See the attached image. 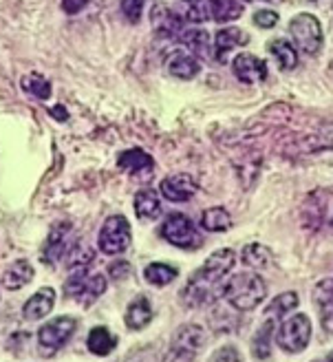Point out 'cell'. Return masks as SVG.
Wrapping results in <instances>:
<instances>
[{
	"mask_svg": "<svg viewBox=\"0 0 333 362\" xmlns=\"http://www.w3.org/2000/svg\"><path fill=\"white\" fill-rule=\"evenodd\" d=\"M240 261L252 269H267L274 263V255L263 243H247L243 252H240Z\"/></svg>",
	"mask_w": 333,
	"mask_h": 362,
	"instance_id": "7402d4cb",
	"label": "cell"
},
{
	"mask_svg": "<svg viewBox=\"0 0 333 362\" xmlns=\"http://www.w3.org/2000/svg\"><path fill=\"white\" fill-rule=\"evenodd\" d=\"M23 88L29 95L38 98V100H49L51 98V82L42 76V74H27L23 78Z\"/></svg>",
	"mask_w": 333,
	"mask_h": 362,
	"instance_id": "1f68e13d",
	"label": "cell"
},
{
	"mask_svg": "<svg viewBox=\"0 0 333 362\" xmlns=\"http://www.w3.org/2000/svg\"><path fill=\"white\" fill-rule=\"evenodd\" d=\"M208 11L210 21H216L218 25L232 23L243 16V3L240 0H208Z\"/></svg>",
	"mask_w": 333,
	"mask_h": 362,
	"instance_id": "44dd1931",
	"label": "cell"
},
{
	"mask_svg": "<svg viewBox=\"0 0 333 362\" xmlns=\"http://www.w3.org/2000/svg\"><path fill=\"white\" fill-rule=\"evenodd\" d=\"M153 23H155L157 31L168 33V35H179L183 31V21L177 13H173L170 9H165V7H157L153 11Z\"/></svg>",
	"mask_w": 333,
	"mask_h": 362,
	"instance_id": "f546056e",
	"label": "cell"
},
{
	"mask_svg": "<svg viewBox=\"0 0 333 362\" xmlns=\"http://www.w3.org/2000/svg\"><path fill=\"white\" fill-rule=\"evenodd\" d=\"M223 296L236 312H252L267 296V283L256 272H240L223 285Z\"/></svg>",
	"mask_w": 333,
	"mask_h": 362,
	"instance_id": "7a4b0ae2",
	"label": "cell"
},
{
	"mask_svg": "<svg viewBox=\"0 0 333 362\" xmlns=\"http://www.w3.org/2000/svg\"><path fill=\"white\" fill-rule=\"evenodd\" d=\"M117 164L122 170H126L128 175H148L153 170V157L144 153L141 148H131V151H124L117 159Z\"/></svg>",
	"mask_w": 333,
	"mask_h": 362,
	"instance_id": "e0dca14e",
	"label": "cell"
},
{
	"mask_svg": "<svg viewBox=\"0 0 333 362\" xmlns=\"http://www.w3.org/2000/svg\"><path fill=\"white\" fill-rule=\"evenodd\" d=\"M69 232H71V223L62 221V223H55L47 237L45 250H42V261H47L49 265L58 263L62 259V255L69 250Z\"/></svg>",
	"mask_w": 333,
	"mask_h": 362,
	"instance_id": "4fadbf2b",
	"label": "cell"
},
{
	"mask_svg": "<svg viewBox=\"0 0 333 362\" xmlns=\"http://www.w3.org/2000/svg\"><path fill=\"white\" fill-rule=\"evenodd\" d=\"M254 25L263 27V29H271L279 25V13L271 11V9H261L254 13Z\"/></svg>",
	"mask_w": 333,
	"mask_h": 362,
	"instance_id": "e575fe53",
	"label": "cell"
},
{
	"mask_svg": "<svg viewBox=\"0 0 333 362\" xmlns=\"http://www.w3.org/2000/svg\"><path fill=\"white\" fill-rule=\"evenodd\" d=\"M161 199L155 190H139L135 194V214L141 221H155L161 216Z\"/></svg>",
	"mask_w": 333,
	"mask_h": 362,
	"instance_id": "ac0fdd59",
	"label": "cell"
},
{
	"mask_svg": "<svg viewBox=\"0 0 333 362\" xmlns=\"http://www.w3.org/2000/svg\"><path fill=\"white\" fill-rule=\"evenodd\" d=\"M131 272H133V267H131V263H128V261H115V263L108 265V274L113 276L115 281L128 279V276H131Z\"/></svg>",
	"mask_w": 333,
	"mask_h": 362,
	"instance_id": "8d00e7d4",
	"label": "cell"
},
{
	"mask_svg": "<svg viewBox=\"0 0 333 362\" xmlns=\"http://www.w3.org/2000/svg\"><path fill=\"white\" fill-rule=\"evenodd\" d=\"M31 279H33V265L29 261H16L3 274V285L11 289V292H16V289L31 283Z\"/></svg>",
	"mask_w": 333,
	"mask_h": 362,
	"instance_id": "603a6c76",
	"label": "cell"
},
{
	"mask_svg": "<svg viewBox=\"0 0 333 362\" xmlns=\"http://www.w3.org/2000/svg\"><path fill=\"white\" fill-rule=\"evenodd\" d=\"M300 298L296 292H285L281 296H276L269 305H267V310H265V316L267 318H274V320H279L287 314H291L296 307H298Z\"/></svg>",
	"mask_w": 333,
	"mask_h": 362,
	"instance_id": "f1b7e54d",
	"label": "cell"
},
{
	"mask_svg": "<svg viewBox=\"0 0 333 362\" xmlns=\"http://www.w3.org/2000/svg\"><path fill=\"white\" fill-rule=\"evenodd\" d=\"M329 362H333V356H331V360H329Z\"/></svg>",
	"mask_w": 333,
	"mask_h": 362,
	"instance_id": "b9f144b4",
	"label": "cell"
},
{
	"mask_svg": "<svg viewBox=\"0 0 333 362\" xmlns=\"http://www.w3.org/2000/svg\"><path fill=\"white\" fill-rule=\"evenodd\" d=\"M86 5H88V0H62V9H64V13H69V16L80 13Z\"/></svg>",
	"mask_w": 333,
	"mask_h": 362,
	"instance_id": "74e56055",
	"label": "cell"
},
{
	"mask_svg": "<svg viewBox=\"0 0 333 362\" xmlns=\"http://www.w3.org/2000/svg\"><path fill=\"white\" fill-rule=\"evenodd\" d=\"M133 243V232H131V223L124 214H110L104 221L102 230H100V239L98 245L104 255H122Z\"/></svg>",
	"mask_w": 333,
	"mask_h": 362,
	"instance_id": "5b68a950",
	"label": "cell"
},
{
	"mask_svg": "<svg viewBox=\"0 0 333 362\" xmlns=\"http://www.w3.org/2000/svg\"><path fill=\"white\" fill-rule=\"evenodd\" d=\"M203 345H206L203 327L194 322L181 325L170 340V349L165 354L163 362H194Z\"/></svg>",
	"mask_w": 333,
	"mask_h": 362,
	"instance_id": "3957f363",
	"label": "cell"
},
{
	"mask_svg": "<svg viewBox=\"0 0 333 362\" xmlns=\"http://www.w3.org/2000/svg\"><path fill=\"white\" fill-rule=\"evenodd\" d=\"M236 263V252L234 250H216L214 255L208 257L201 269H197L181 289V298L188 307H203L214 303L221 294H223V279L230 274V269Z\"/></svg>",
	"mask_w": 333,
	"mask_h": 362,
	"instance_id": "6da1fadb",
	"label": "cell"
},
{
	"mask_svg": "<svg viewBox=\"0 0 333 362\" xmlns=\"http://www.w3.org/2000/svg\"><path fill=\"white\" fill-rule=\"evenodd\" d=\"M247 3H254V0H247ZM265 3H269V0H265Z\"/></svg>",
	"mask_w": 333,
	"mask_h": 362,
	"instance_id": "60d3db41",
	"label": "cell"
},
{
	"mask_svg": "<svg viewBox=\"0 0 333 362\" xmlns=\"http://www.w3.org/2000/svg\"><path fill=\"white\" fill-rule=\"evenodd\" d=\"M311 340V320L307 314H293L276 329V345L285 354H300Z\"/></svg>",
	"mask_w": 333,
	"mask_h": 362,
	"instance_id": "277c9868",
	"label": "cell"
},
{
	"mask_svg": "<svg viewBox=\"0 0 333 362\" xmlns=\"http://www.w3.org/2000/svg\"><path fill=\"white\" fill-rule=\"evenodd\" d=\"M122 11L131 23H139L144 13V0H122Z\"/></svg>",
	"mask_w": 333,
	"mask_h": 362,
	"instance_id": "836d02e7",
	"label": "cell"
},
{
	"mask_svg": "<svg viewBox=\"0 0 333 362\" xmlns=\"http://www.w3.org/2000/svg\"><path fill=\"white\" fill-rule=\"evenodd\" d=\"M124 320H126L128 327L135 329V332L144 329L146 325L153 320V305H151V300H148L146 296H137L131 305H128Z\"/></svg>",
	"mask_w": 333,
	"mask_h": 362,
	"instance_id": "d6986e66",
	"label": "cell"
},
{
	"mask_svg": "<svg viewBox=\"0 0 333 362\" xmlns=\"http://www.w3.org/2000/svg\"><path fill=\"white\" fill-rule=\"evenodd\" d=\"M90 261H93V250H90L86 243H73L69 245V255H66V267L76 269V267H86Z\"/></svg>",
	"mask_w": 333,
	"mask_h": 362,
	"instance_id": "d6a6232c",
	"label": "cell"
},
{
	"mask_svg": "<svg viewBox=\"0 0 333 362\" xmlns=\"http://www.w3.org/2000/svg\"><path fill=\"white\" fill-rule=\"evenodd\" d=\"M131 362H153V356H151V358H148L146 354H139V356H135V358H133Z\"/></svg>",
	"mask_w": 333,
	"mask_h": 362,
	"instance_id": "ab89813d",
	"label": "cell"
},
{
	"mask_svg": "<svg viewBox=\"0 0 333 362\" xmlns=\"http://www.w3.org/2000/svg\"><path fill=\"white\" fill-rule=\"evenodd\" d=\"M53 305H55V292H53V287H42L38 289L23 307V316L27 320H40L45 318L51 310H53Z\"/></svg>",
	"mask_w": 333,
	"mask_h": 362,
	"instance_id": "2e32d148",
	"label": "cell"
},
{
	"mask_svg": "<svg viewBox=\"0 0 333 362\" xmlns=\"http://www.w3.org/2000/svg\"><path fill=\"white\" fill-rule=\"evenodd\" d=\"M76 325H78L76 318L62 316V318H55V320L47 322L45 327H40L38 329L40 354L42 356H53L73 336V332H76Z\"/></svg>",
	"mask_w": 333,
	"mask_h": 362,
	"instance_id": "9c48e42d",
	"label": "cell"
},
{
	"mask_svg": "<svg viewBox=\"0 0 333 362\" xmlns=\"http://www.w3.org/2000/svg\"><path fill=\"white\" fill-rule=\"evenodd\" d=\"M210 362H245V360H243V356H240V351H238L236 347L228 345V347H221V349L212 356Z\"/></svg>",
	"mask_w": 333,
	"mask_h": 362,
	"instance_id": "d590c367",
	"label": "cell"
},
{
	"mask_svg": "<svg viewBox=\"0 0 333 362\" xmlns=\"http://www.w3.org/2000/svg\"><path fill=\"white\" fill-rule=\"evenodd\" d=\"M179 269L168 265V263H151L146 269H144V276L151 285H157V287H163L168 285L177 279Z\"/></svg>",
	"mask_w": 333,
	"mask_h": 362,
	"instance_id": "4dcf8cb0",
	"label": "cell"
},
{
	"mask_svg": "<svg viewBox=\"0 0 333 362\" xmlns=\"http://www.w3.org/2000/svg\"><path fill=\"white\" fill-rule=\"evenodd\" d=\"M331 226H333V221H331Z\"/></svg>",
	"mask_w": 333,
	"mask_h": 362,
	"instance_id": "7bdbcfd3",
	"label": "cell"
},
{
	"mask_svg": "<svg viewBox=\"0 0 333 362\" xmlns=\"http://www.w3.org/2000/svg\"><path fill=\"white\" fill-rule=\"evenodd\" d=\"M165 69H168L170 76H175L179 80H192L201 71V64H199V60L192 51L175 49L168 56V60H165Z\"/></svg>",
	"mask_w": 333,
	"mask_h": 362,
	"instance_id": "7c38bea8",
	"label": "cell"
},
{
	"mask_svg": "<svg viewBox=\"0 0 333 362\" xmlns=\"http://www.w3.org/2000/svg\"><path fill=\"white\" fill-rule=\"evenodd\" d=\"M250 42V35L243 29H236V27H228V29H221L214 35V58L223 64L228 60V53L236 47H245Z\"/></svg>",
	"mask_w": 333,
	"mask_h": 362,
	"instance_id": "9a60e30c",
	"label": "cell"
},
{
	"mask_svg": "<svg viewBox=\"0 0 333 362\" xmlns=\"http://www.w3.org/2000/svg\"><path fill=\"white\" fill-rule=\"evenodd\" d=\"M51 115H53L55 119H66V117H69V113L64 111V108H51Z\"/></svg>",
	"mask_w": 333,
	"mask_h": 362,
	"instance_id": "f35d334b",
	"label": "cell"
},
{
	"mask_svg": "<svg viewBox=\"0 0 333 362\" xmlns=\"http://www.w3.org/2000/svg\"><path fill=\"white\" fill-rule=\"evenodd\" d=\"M269 51L283 71H293L296 66H298V51L291 47V42H287L283 38L274 40V42H269Z\"/></svg>",
	"mask_w": 333,
	"mask_h": 362,
	"instance_id": "4316f807",
	"label": "cell"
},
{
	"mask_svg": "<svg viewBox=\"0 0 333 362\" xmlns=\"http://www.w3.org/2000/svg\"><path fill=\"white\" fill-rule=\"evenodd\" d=\"M232 69H234V76L243 84H258L269 74L265 60L252 56V53H238L232 62Z\"/></svg>",
	"mask_w": 333,
	"mask_h": 362,
	"instance_id": "8fae6325",
	"label": "cell"
},
{
	"mask_svg": "<svg viewBox=\"0 0 333 362\" xmlns=\"http://www.w3.org/2000/svg\"><path fill=\"white\" fill-rule=\"evenodd\" d=\"M289 33H291L296 47H298L303 53H307V56H316V53H320L325 38H322L320 21L316 16L298 13L289 23Z\"/></svg>",
	"mask_w": 333,
	"mask_h": 362,
	"instance_id": "52a82bcc",
	"label": "cell"
},
{
	"mask_svg": "<svg viewBox=\"0 0 333 362\" xmlns=\"http://www.w3.org/2000/svg\"><path fill=\"white\" fill-rule=\"evenodd\" d=\"M117 345V336L110 334L108 327H93L86 338V347L95 356H108Z\"/></svg>",
	"mask_w": 333,
	"mask_h": 362,
	"instance_id": "cb8c5ba5",
	"label": "cell"
},
{
	"mask_svg": "<svg viewBox=\"0 0 333 362\" xmlns=\"http://www.w3.org/2000/svg\"><path fill=\"white\" fill-rule=\"evenodd\" d=\"M159 190L163 199H168V202L183 204V202H188V199H192V194L199 190V181L188 173H177L173 177H165L161 181Z\"/></svg>",
	"mask_w": 333,
	"mask_h": 362,
	"instance_id": "30bf717a",
	"label": "cell"
},
{
	"mask_svg": "<svg viewBox=\"0 0 333 362\" xmlns=\"http://www.w3.org/2000/svg\"><path fill=\"white\" fill-rule=\"evenodd\" d=\"M181 42L186 45L188 51L197 53V56H208L210 49H212V40H210V33H206L203 29H190V31H181Z\"/></svg>",
	"mask_w": 333,
	"mask_h": 362,
	"instance_id": "83f0119b",
	"label": "cell"
},
{
	"mask_svg": "<svg viewBox=\"0 0 333 362\" xmlns=\"http://www.w3.org/2000/svg\"><path fill=\"white\" fill-rule=\"evenodd\" d=\"M313 303L318 307L322 329L333 336V279H322L313 287Z\"/></svg>",
	"mask_w": 333,
	"mask_h": 362,
	"instance_id": "5bb4252c",
	"label": "cell"
},
{
	"mask_svg": "<svg viewBox=\"0 0 333 362\" xmlns=\"http://www.w3.org/2000/svg\"><path fill=\"white\" fill-rule=\"evenodd\" d=\"M161 237L170 245L181 247V250H197L203 245L199 230L183 212L168 214V219L161 223Z\"/></svg>",
	"mask_w": 333,
	"mask_h": 362,
	"instance_id": "8992f818",
	"label": "cell"
},
{
	"mask_svg": "<svg viewBox=\"0 0 333 362\" xmlns=\"http://www.w3.org/2000/svg\"><path fill=\"white\" fill-rule=\"evenodd\" d=\"M201 228L208 232H228L232 228V216L226 208L214 206L201 214Z\"/></svg>",
	"mask_w": 333,
	"mask_h": 362,
	"instance_id": "d4e9b609",
	"label": "cell"
},
{
	"mask_svg": "<svg viewBox=\"0 0 333 362\" xmlns=\"http://www.w3.org/2000/svg\"><path fill=\"white\" fill-rule=\"evenodd\" d=\"M274 329H276V320L274 318H267L261 329L256 332L254 336V342H252V354L254 358L258 360H267L269 354H271V336H274Z\"/></svg>",
	"mask_w": 333,
	"mask_h": 362,
	"instance_id": "484cf974",
	"label": "cell"
},
{
	"mask_svg": "<svg viewBox=\"0 0 333 362\" xmlns=\"http://www.w3.org/2000/svg\"><path fill=\"white\" fill-rule=\"evenodd\" d=\"M66 296H73L82 300L84 305H90L106 292V279L102 274H88L86 267H76V272L64 283Z\"/></svg>",
	"mask_w": 333,
	"mask_h": 362,
	"instance_id": "ba28073f",
	"label": "cell"
},
{
	"mask_svg": "<svg viewBox=\"0 0 333 362\" xmlns=\"http://www.w3.org/2000/svg\"><path fill=\"white\" fill-rule=\"evenodd\" d=\"M325 210H327V199L322 192H311L303 208V223L309 230H318L325 221Z\"/></svg>",
	"mask_w": 333,
	"mask_h": 362,
	"instance_id": "ffe728a7",
	"label": "cell"
}]
</instances>
